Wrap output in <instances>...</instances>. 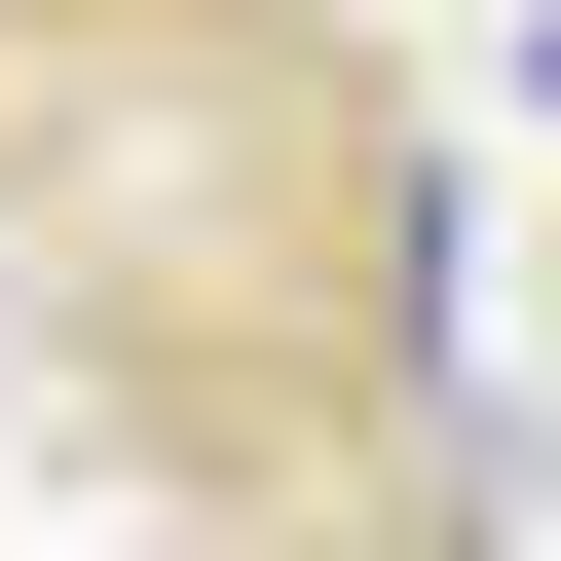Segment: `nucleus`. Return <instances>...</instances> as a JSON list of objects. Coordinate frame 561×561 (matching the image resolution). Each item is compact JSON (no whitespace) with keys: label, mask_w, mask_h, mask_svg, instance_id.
I'll use <instances>...</instances> for the list:
<instances>
[{"label":"nucleus","mask_w":561,"mask_h":561,"mask_svg":"<svg viewBox=\"0 0 561 561\" xmlns=\"http://www.w3.org/2000/svg\"><path fill=\"white\" fill-rule=\"evenodd\" d=\"M524 113H561V0H524Z\"/></svg>","instance_id":"1"}]
</instances>
